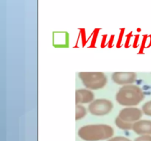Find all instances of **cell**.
<instances>
[{
  "mask_svg": "<svg viewBox=\"0 0 151 141\" xmlns=\"http://www.w3.org/2000/svg\"><path fill=\"white\" fill-rule=\"evenodd\" d=\"M114 131L111 126L103 123L89 124L82 126L78 130V136L85 141H100L113 137Z\"/></svg>",
  "mask_w": 151,
  "mask_h": 141,
  "instance_id": "6da1fadb",
  "label": "cell"
},
{
  "mask_svg": "<svg viewBox=\"0 0 151 141\" xmlns=\"http://www.w3.org/2000/svg\"><path fill=\"white\" fill-rule=\"evenodd\" d=\"M144 97L142 90L134 85H124L116 94V101L126 107L138 105L144 99Z\"/></svg>",
  "mask_w": 151,
  "mask_h": 141,
  "instance_id": "7a4b0ae2",
  "label": "cell"
},
{
  "mask_svg": "<svg viewBox=\"0 0 151 141\" xmlns=\"http://www.w3.org/2000/svg\"><path fill=\"white\" fill-rule=\"evenodd\" d=\"M143 112L140 109L134 107H127L120 110L115 119V124L122 130H131L136 122L142 117Z\"/></svg>",
  "mask_w": 151,
  "mask_h": 141,
  "instance_id": "3957f363",
  "label": "cell"
},
{
  "mask_svg": "<svg viewBox=\"0 0 151 141\" xmlns=\"http://www.w3.org/2000/svg\"><path fill=\"white\" fill-rule=\"evenodd\" d=\"M78 76L83 85L88 90H97L107 85V76L103 72H80Z\"/></svg>",
  "mask_w": 151,
  "mask_h": 141,
  "instance_id": "277c9868",
  "label": "cell"
},
{
  "mask_svg": "<svg viewBox=\"0 0 151 141\" xmlns=\"http://www.w3.org/2000/svg\"><path fill=\"white\" fill-rule=\"evenodd\" d=\"M114 104L106 98L94 99L88 105V112L93 115L103 116L108 115L113 110Z\"/></svg>",
  "mask_w": 151,
  "mask_h": 141,
  "instance_id": "5b68a950",
  "label": "cell"
},
{
  "mask_svg": "<svg viewBox=\"0 0 151 141\" xmlns=\"http://www.w3.org/2000/svg\"><path fill=\"white\" fill-rule=\"evenodd\" d=\"M137 75L134 72H114L111 79L114 83L119 85H132L137 80Z\"/></svg>",
  "mask_w": 151,
  "mask_h": 141,
  "instance_id": "8992f818",
  "label": "cell"
},
{
  "mask_svg": "<svg viewBox=\"0 0 151 141\" xmlns=\"http://www.w3.org/2000/svg\"><path fill=\"white\" fill-rule=\"evenodd\" d=\"M94 100V94L88 89H78L75 91L76 104H88Z\"/></svg>",
  "mask_w": 151,
  "mask_h": 141,
  "instance_id": "52a82bcc",
  "label": "cell"
},
{
  "mask_svg": "<svg viewBox=\"0 0 151 141\" xmlns=\"http://www.w3.org/2000/svg\"><path fill=\"white\" fill-rule=\"evenodd\" d=\"M132 130L139 135H151V120H139L133 126Z\"/></svg>",
  "mask_w": 151,
  "mask_h": 141,
  "instance_id": "ba28073f",
  "label": "cell"
},
{
  "mask_svg": "<svg viewBox=\"0 0 151 141\" xmlns=\"http://www.w3.org/2000/svg\"><path fill=\"white\" fill-rule=\"evenodd\" d=\"M86 115V110L81 104H76V113H75V120H78L83 118Z\"/></svg>",
  "mask_w": 151,
  "mask_h": 141,
  "instance_id": "9c48e42d",
  "label": "cell"
},
{
  "mask_svg": "<svg viewBox=\"0 0 151 141\" xmlns=\"http://www.w3.org/2000/svg\"><path fill=\"white\" fill-rule=\"evenodd\" d=\"M142 112L145 115L151 117V100L145 103L142 106Z\"/></svg>",
  "mask_w": 151,
  "mask_h": 141,
  "instance_id": "30bf717a",
  "label": "cell"
},
{
  "mask_svg": "<svg viewBox=\"0 0 151 141\" xmlns=\"http://www.w3.org/2000/svg\"><path fill=\"white\" fill-rule=\"evenodd\" d=\"M108 141H131V140L128 138L125 137L123 136H117V137H114L110 138L108 140Z\"/></svg>",
  "mask_w": 151,
  "mask_h": 141,
  "instance_id": "8fae6325",
  "label": "cell"
},
{
  "mask_svg": "<svg viewBox=\"0 0 151 141\" xmlns=\"http://www.w3.org/2000/svg\"><path fill=\"white\" fill-rule=\"evenodd\" d=\"M134 141H151V135H141L136 138Z\"/></svg>",
  "mask_w": 151,
  "mask_h": 141,
  "instance_id": "7c38bea8",
  "label": "cell"
}]
</instances>
